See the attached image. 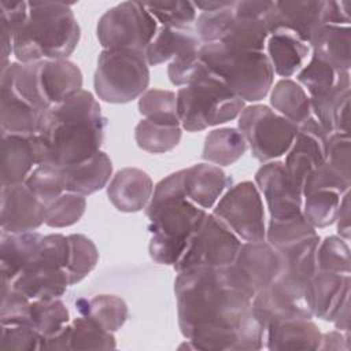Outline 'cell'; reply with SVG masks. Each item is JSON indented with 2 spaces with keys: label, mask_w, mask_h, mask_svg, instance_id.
Returning <instances> with one entry per match:
<instances>
[{
  "label": "cell",
  "mask_w": 351,
  "mask_h": 351,
  "mask_svg": "<svg viewBox=\"0 0 351 351\" xmlns=\"http://www.w3.org/2000/svg\"><path fill=\"white\" fill-rule=\"evenodd\" d=\"M27 16L14 33V56L18 62L67 59L77 48L81 29L70 4L27 1Z\"/></svg>",
  "instance_id": "obj_3"
},
{
  "label": "cell",
  "mask_w": 351,
  "mask_h": 351,
  "mask_svg": "<svg viewBox=\"0 0 351 351\" xmlns=\"http://www.w3.org/2000/svg\"><path fill=\"white\" fill-rule=\"evenodd\" d=\"M182 128L156 123L141 119L134 128V140L137 145L151 154H163L176 148L181 140Z\"/></svg>",
  "instance_id": "obj_35"
},
{
  "label": "cell",
  "mask_w": 351,
  "mask_h": 351,
  "mask_svg": "<svg viewBox=\"0 0 351 351\" xmlns=\"http://www.w3.org/2000/svg\"><path fill=\"white\" fill-rule=\"evenodd\" d=\"M43 234L37 232L10 233L1 230L0 234V267L1 284H10L26 266L34 254Z\"/></svg>",
  "instance_id": "obj_30"
},
{
  "label": "cell",
  "mask_w": 351,
  "mask_h": 351,
  "mask_svg": "<svg viewBox=\"0 0 351 351\" xmlns=\"http://www.w3.org/2000/svg\"><path fill=\"white\" fill-rule=\"evenodd\" d=\"M265 48L274 74L282 78L295 75L310 53L308 44L287 33L269 34Z\"/></svg>",
  "instance_id": "obj_31"
},
{
  "label": "cell",
  "mask_w": 351,
  "mask_h": 351,
  "mask_svg": "<svg viewBox=\"0 0 351 351\" xmlns=\"http://www.w3.org/2000/svg\"><path fill=\"white\" fill-rule=\"evenodd\" d=\"M104 130L100 104L85 89L48 107L34 134L37 166L67 167L89 159L100 151Z\"/></svg>",
  "instance_id": "obj_2"
},
{
  "label": "cell",
  "mask_w": 351,
  "mask_h": 351,
  "mask_svg": "<svg viewBox=\"0 0 351 351\" xmlns=\"http://www.w3.org/2000/svg\"><path fill=\"white\" fill-rule=\"evenodd\" d=\"M213 214L241 241L265 240V210L255 182L241 181L228 188L217 202Z\"/></svg>",
  "instance_id": "obj_13"
},
{
  "label": "cell",
  "mask_w": 351,
  "mask_h": 351,
  "mask_svg": "<svg viewBox=\"0 0 351 351\" xmlns=\"http://www.w3.org/2000/svg\"><path fill=\"white\" fill-rule=\"evenodd\" d=\"M326 141L328 133L313 115L299 125L296 137L282 162L287 177L298 192L302 193L307 177L326 160Z\"/></svg>",
  "instance_id": "obj_14"
},
{
  "label": "cell",
  "mask_w": 351,
  "mask_h": 351,
  "mask_svg": "<svg viewBox=\"0 0 351 351\" xmlns=\"http://www.w3.org/2000/svg\"><path fill=\"white\" fill-rule=\"evenodd\" d=\"M69 240V259L66 271L70 285L82 281L96 266L99 261V251L95 243L85 234L73 233L67 236Z\"/></svg>",
  "instance_id": "obj_36"
},
{
  "label": "cell",
  "mask_w": 351,
  "mask_h": 351,
  "mask_svg": "<svg viewBox=\"0 0 351 351\" xmlns=\"http://www.w3.org/2000/svg\"><path fill=\"white\" fill-rule=\"evenodd\" d=\"M237 118V129L250 145L252 156L262 163L285 155L299 128L265 104L245 106Z\"/></svg>",
  "instance_id": "obj_10"
},
{
  "label": "cell",
  "mask_w": 351,
  "mask_h": 351,
  "mask_svg": "<svg viewBox=\"0 0 351 351\" xmlns=\"http://www.w3.org/2000/svg\"><path fill=\"white\" fill-rule=\"evenodd\" d=\"M318 233L276 248L281 258V270L276 282L299 300H304V289L317 271L315 251L319 243Z\"/></svg>",
  "instance_id": "obj_17"
},
{
  "label": "cell",
  "mask_w": 351,
  "mask_h": 351,
  "mask_svg": "<svg viewBox=\"0 0 351 351\" xmlns=\"http://www.w3.org/2000/svg\"><path fill=\"white\" fill-rule=\"evenodd\" d=\"M311 55L346 73L351 67V29L340 25H322L308 41Z\"/></svg>",
  "instance_id": "obj_28"
},
{
  "label": "cell",
  "mask_w": 351,
  "mask_h": 351,
  "mask_svg": "<svg viewBox=\"0 0 351 351\" xmlns=\"http://www.w3.org/2000/svg\"><path fill=\"white\" fill-rule=\"evenodd\" d=\"M80 315H85L108 332L118 330L128 319L129 310L125 300L117 295H96L75 300Z\"/></svg>",
  "instance_id": "obj_33"
},
{
  "label": "cell",
  "mask_w": 351,
  "mask_h": 351,
  "mask_svg": "<svg viewBox=\"0 0 351 351\" xmlns=\"http://www.w3.org/2000/svg\"><path fill=\"white\" fill-rule=\"evenodd\" d=\"M36 166L34 134L1 133V185L25 182Z\"/></svg>",
  "instance_id": "obj_25"
},
{
  "label": "cell",
  "mask_w": 351,
  "mask_h": 351,
  "mask_svg": "<svg viewBox=\"0 0 351 351\" xmlns=\"http://www.w3.org/2000/svg\"><path fill=\"white\" fill-rule=\"evenodd\" d=\"M315 265L317 270L321 271L350 274L351 259L347 240L340 236H326L319 240L315 251Z\"/></svg>",
  "instance_id": "obj_42"
},
{
  "label": "cell",
  "mask_w": 351,
  "mask_h": 351,
  "mask_svg": "<svg viewBox=\"0 0 351 351\" xmlns=\"http://www.w3.org/2000/svg\"><path fill=\"white\" fill-rule=\"evenodd\" d=\"M174 295L178 326L191 348L250 351L263 347L265 328L251 310L255 291L232 263L178 271Z\"/></svg>",
  "instance_id": "obj_1"
},
{
  "label": "cell",
  "mask_w": 351,
  "mask_h": 351,
  "mask_svg": "<svg viewBox=\"0 0 351 351\" xmlns=\"http://www.w3.org/2000/svg\"><path fill=\"white\" fill-rule=\"evenodd\" d=\"M341 196L336 191L318 189L303 195L302 214L314 229L335 223Z\"/></svg>",
  "instance_id": "obj_38"
},
{
  "label": "cell",
  "mask_w": 351,
  "mask_h": 351,
  "mask_svg": "<svg viewBox=\"0 0 351 351\" xmlns=\"http://www.w3.org/2000/svg\"><path fill=\"white\" fill-rule=\"evenodd\" d=\"M337 228V236L344 240H350L351 236V222H350V191L341 196L340 206L337 210V215L335 219Z\"/></svg>",
  "instance_id": "obj_55"
},
{
  "label": "cell",
  "mask_w": 351,
  "mask_h": 351,
  "mask_svg": "<svg viewBox=\"0 0 351 351\" xmlns=\"http://www.w3.org/2000/svg\"><path fill=\"white\" fill-rule=\"evenodd\" d=\"M154 184L141 169L125 167L118 170L107 186V196L112 206L122 213H137L151 200Z\"/></svg>",
  "instance_id": "obj_22"
},
{
  "label": "cell",
  "mask_w": 351,
  "mask_h": 351,
  "mask_svg": "<svg viewBox=\"0 0 351 351\" xmlns=\"http://www.w3.org/2000/svg\"><path fill=\"white\" fill-rule=\"evenodd\" d=\"M199 51L182 53L170 62L167 75L173 85L180 88L189 85L207 69Z\"/></svg>",
  "instance_id": "obj_49"
},
{
  "label": "cell",
  "mask_w": 351,
  "mask_h": 351,
  "mask_svg": "<svg viewBox=\"0 0 351 351\" xmlns=\"http://www.w3.org/2000/svg\"><path fill=\"white\" fill-rule=\"evenodd\" d=\"M48 107L38 85L37 62H12L1 70V133L36 134L41 115Z\"/></svg>",
  "instance_id": "obj_6"
},
{
  "label": "cell",
  "mask_w": 351,
  "mask_h": 351,
  "mask_svg": "<svg viewBox=\"0 0 351 351\" xmlns=\"http://www.w3.org/2000/svg\"><path fill=\"white\" fill-rule=\"evenodd\" d=\"M350 99H351V90L344 92L337 99L332 111L333 132L350 133Z\"/></svg>",
  "instance_id": "obj_53"
},
{
  "label": "cell",
  "mask_w": 351,
  "mask_h": 351,
  "mask_svg": "<svg viewBox=\"0 0 351 351\" xmlns=\"http://www.w3.org/2000/svg\"><path fill=\"white\" fill-rule=\"evenodd\" d=\"M207 211L191 202L184 191V169L160 180L155 186L145 215L149 233L188 243Z\"/></svg>",
  "instance_id": "obj_7"
},
{
  "label": "cell",
  "mask_w": 351,
  "mask_h": 351,
  "mask_svg": "<svg viewBox=\"0 0 351 351\" xmlns=\"http://www.w3.org/2000/svg\"><path fill=\"white\" fill-rule=\"evenodd\" d=\"M70 324V315L60 298L36 299L30 304V325L41 337L55 335Z\"/></svg>",
  "instance_id": "obj_37"
},
{
  "label": "cell",
  "mask_w": 351,
  "mask_h": 351,
  "mask_svg": "<svg viewBox=\"0 0 351 351\" xmlns=\"http://www.w3.org/2000/svg\"><path fill=\"white\" fill-rule=\"evenodd\" d=\"M0 226L10 233L34 232L45 223L47 206L25 182L1 185Z\"/></svg>",
  "instance_id": "obj_15"
},
{
  "label": "cell",
  "mask_w": 351,
  "mask_h": 351,
  "mask_svg": "<svg viewBox=\"0 0 351 351\" xmlns=\"http://www.w3.org/2000/svg\"><path fill=\"white\" fill-rule=\"evenodd\" d=\"M86 196L64 192L47 206L45 225L49 228H67L77 223L85 213Z\"/></svg>",
  "instance_id": "obj_43"
},
{
  "label": "cell",
  "mask_w": 351,
  "mask_h": 351,
  "mask_svg": "<svg viewBox=\"0 0 351 351\" xmlns=\"http://www.w3.org/2000/svg\"><path fill=\"white\" fill-rule=\"evenodd\" d=\"M200 58L244 103H256L273 86L274 71L265 51L230 49L219 43L203 44Z\"/></svg>",
  "instance_id": "obj_5"
},
{
  "label": "cell",
  "mask_w": 351,
  "mask_h": 351,
  "mask_svg": "<svg viewBox=\"0 0 351 351\" xmlns=\"http://www.w3.org/2000/svg\"><path fill=\"white\" fill-rule=\"evenodd\" d=\"M233 4L229 1L223 8L210 12H200L195 21V30L203 44L219 43L230 21L233 19Z\"/></svg>",
  "instance_id": "obj_47"
},
{
  "label": "cell",
  "mask_w": 351,
  "mask_h": 351,
  "mask_svg": "<svg viewBox=\"0 0 351 351\" xmlns=\"http://www.w3.org/2000/svg\"><path fill=\"white\" fill-rule=\"evenodd\" d=\"M350 332L330 330L322 333L319 350H350Z\"/></svg>",
  "instance_id": "obj_56"
},
{
  "label": "cell",
  "mask_w": 351,
  "mask_h": 351,
  "mask_svg": "<svg viewBox=\"0 0 351 351\" xmlns=\"http://www.w3.org/2000/svg\"><path fill=\"white\" fill-rule=\"evenodd\" d=\"M202 45L196 30L191 26H160L145 49V59L148 66H158L182 53L199 51Z\"/></svg>",
  "instance_id": "obj_29"
},
{
  "label": "cell",
  "mask_w": 351,
  "mask_h": 351,
  "mask_svg": "<svg viewBox=\"0 0 351 351\" xmlns=\"http://www.w3.org/2000/svg\"><path fill=\"white\" fill-rule=\"evenodd\" d=\"M148 12L160 26H191L197 18V11L191 1H154L144 3Z\"/></svg>",
  "instance_id": "obj_45"
},
{
  "label": "cell",
  "mask_w": 351,
  "mask_h": 351,
  "mask_svg": "<svg viewBox=\"0 0 351 351\" xmlns=\"http://www.w3.org/2000/svg\"><path fill=\"white\" fill-rule=\"evenodd\" d=\"M230 185L232 178L217 165L204 162L184 169L185 195L204 210L214 207Z\"/></svg>",
  "instance_id": "obj_24"
},
{
  "label": "cell",
  "mask_w": 351,
  "mask_h": 351,
  "mask_svg": "<svg viewBox=\"0 0 351 351\" xmlns=\"http://www.w3.org/2000/svg\"><path fill=\"white\" fill-rule=\"evenodd\" d=\"M67 259V236L62 233L43 236L34 254L10 285L32 300L60 298L70 287Z\"/></svg>",
  "instance_id": "obj_8"
},
{
  "label": "cell",
  "mask_w": 351,
  "mask_h": 351,
  "mask_svg": "<svg viewBox=\"0 0 351 351\" xmlns=\"http://www.w3.org/2000/svg\"><path fill=\"white\" fill-rule=\"evenodd\" d=\"M229 1H196L193 3L196 10H200L202 12H210L223 8Z\"/></svg>",
  "instance_id": "obj_58"
},
{
  "label": "cell",
  "mask_w": 351,
  "mask_h": 351,
  "mask_svg": "<svg viewBox=\"0 0 351 351\" xmlns=\"http://www.w3.org/2000/svg\"><path fill=\"white\" fill-rule=\"evenodd\" d=\"M269 350H319L322 333L311 318H289L270 324L266 330Z\"/></svg>",
  "instance_id": "obj_26"
},
{
  "label": "cell",
  "mask_w": 351,
  "mask_h": 351,
  "mask_svg": "<svg viewBox=\"0 0 351 351\" xmlns=\"http://www.w3.org/2000/svg\"><path fill=\"white\" fill-rule=\"evenodd\" d=\"M251 310L265 330L270 324L277 321L289 318H313L306 302L293 298L276 281L255 293Z\"/></svg>",
  "instance_id": "obj_23"
},
{
  "label": "cell",
  "mask_w": 351,
  "mask_h": 351,
  "mask_svg": "<svg viewBox=\"0 0 351 351\" xmlns=\"http://www.w3.org/2000/svg\"><path fill=\"white\" fill-rule=\"evenodd\" d=\"M37 78L41 95L49 107L82 90V73L69 59L37 62Z\"/></svg>",
  "instance_id": "obj_21"
},
{
  "label": "cell",
  "mask_w": 351,
  "mask_h": 351,
  "mask_svg": "<svg viewBox=\"0 0 351 351\" xmlns=\"http://www.w3.org/2000/svg\"><path fill=\"white\" fill-rule=\"evenodd\" d=\"M351 180L344 177L339 170H336L333 166H330L328 162H324L321 166L314 169L311 174L307 177L302 195L310 193L313 191L318 189H330L336 191L340 195H344L350 191Z\"/></svg>",
  "instance_id": "obj_50"
},
{
  "label": "cell",
  "mask_w": 351,
  "mask_h": 351,
  "mask_svg": "<svg viewBox=\"0 0 351 351\" xmlns=\"http://www.w3.org/2000/svg\"><path fill=\"white\" fill-rule=\"evenodd\" d=\"M350 133L333 132L328 134L326 160L330 166L339 170L344 177L351 180V159H350Z\"/></svg>",
  "instance_id": "obj_52"
},
{
  "label": "cell",
  "mask_w": 351,
  "mask_h": 351,
  "mask_svg": "<svg viewBox=\"0 0 351 351\" xmlns=\"http://www.w3.org/2000/svg\"><path fill=\"white\" fill-rule=\"evenodd\" d=\"M176 96L180 123L186 132H200L226 123L237 118L245 107V103L208 67L192 84L181 86Z\"/></svg>",
  "instance_id": "obj_4"
},
{
  "label": "cell",
  "mask_w": 351,
  "mask_h": 351,
  "mask_svg": "<svg viewBox=\"0 0 351 351\" xmlns=\"http://www.w3.org/2000/svg\"><path fill=\"white\" fill-rule=\"evenodd\" d=\"M25 184L45 206L66 192L60 167L49 165L36 166L26 178Z\"/></svg>",
  "instance_id": "obj_44"
},
{
  "label": "cell",
  "mask_w": 351,
  "mask_h": 351,
  "mask_svg": "<svg viewBox=\"0 0 351 351\" xmlns=\"http://www.w3.org/2000/svg\"><path fill=\"white\" fill-rule=\"evenodd\" d=\"M138 112L144 119L181 126L177 112V96L166 89H147L138 99Z\"/></svg>",
  "instance_id": "obj_39"
},
{
  "label": "cell",
  "mask_w": 351,
  "mask_h": 351,
  "mask_svg": "<svg viewBox=\"0 0 351 351\" xmlns=\"http://www.w3.org/2000/svg\"><path fill=\"white\" fill-rule=\"evenodd\" d=\"M332 322L335 328L341 332H350V296H347L339 306Z\"/></svg>",
  "instance_id": "obj_57"
},
{
  "label": "cell",
  "mask_w": 351,
  "mask_h": 351,
  "mask_svg": "<svg viewBox=\"0 0 351 351\" xmlns=\"http://www.w3.org/2000/svg\"><path fill=\"white\" fill-rule=\"evenodd\" d=\"M255 185L265 197L270 219H287L302 214L303 196L289 182L281 160L263 163L255 173Z\"/></svg>",
  "instance_id": "obj_16"
},
{
  "label": "cell",
  "mask_w": 351,
  "mask_h": 351,
  "mask_svg": "<svg viewBox=\"0 0 351 351\" xmlns=\"http://www.w3.org/2000/svg\"><path fill=\"white\" fill-rule=\"evenodd\" d=\"M232 265L256 293L277 280L281 258L278 251L266 240L244 241Z\"/></svg>",
  "instance_id": "obj_19"
},
{
  "label": "cell",
  "mask_w": 351,
  "mask_h": 351,
  "mask_svg": "<svg viewBox=\"0 0 351 351\" xmlns=\"http://www.w3.org/2000/svg\"><path fill=\"white\" fill-rule=\"evenodd\" d=\"M340 73L330 64L311 55L310 60L296 73V82L303 86L310 97L328 93L336 84Z\"/></svg>",
  "instance_id": "obj_41"
},
{
  "label": "cell",
  "mask_w": 351,
  "mask_h": 351,
  "mask_svg": "<svg viewBox=\"0 0 351 351\" xmlns=\"http://www.w3.org/2000/svg\"><path fill=\"white\" fill-rule=\"evenodd\" d=\"M158 22L141 1H122L107 10L97 22L96 36L103 49H133L145 53Z\"/></svg>",
  "instance_id": "obj_11"
},
{
  "label": "cell",
  "mask_w": 351,
  "mask_h": 351,
  "mask_svg": "<svg viewBox=\"0 0 351 351\" xmlns=\"http://www.w3.org/2000/svg\"><path fill=\"white\" fill-rule=\"evenodd\" d=\"M30 304L32 299L25 293L10 284H1V325H30Z\"/></svg>",
  "instance_id": "obj_48"
},
{
  "label": "cell",
  "mask_w": 351,
  "mask_h": 351,
  "mask_svg": "<svg viewBox=\"0 0 351 351\" xmlns=\"http://www.w3.org/2000/svg\"><path fill=\"white\" fill-rule=\"evenodd\" d=\"M325 0L274 1L269 22V34L287 33L308 44L313 34L324 25Z\"/></svg>",
  "instance_id": "obj_18"
},
{
  "label": "cell",
  "mask_w": 351,
  "mask_h": 351,
  "mask_svg": "<svg viewBox=\"0 0 351 351\" xmlns=\"http://www.w3.org/2000/svg\"><path fill=\"white\" fill-rule=\"evenodd\" d=\"M247 149L244 136L236 128H218L204 138L203 159L217 166H229L237 162Z\"/></svg>",
  "instance_id": "obj_34"
},
{
  "label": "cell",
  "mask_w": 351,
  "mask_h": 351,
  "mask_svg": "<svg viewBox=\"0 0 351 351\" xmlns=\"http://www.w3.org/2000/svg\"><path fill=\"white\" fill-rule=\"evenodd\" d=\"M60 170L66 192L88 196L108 184L112 174V162L106 152L99 151L89 159L60 167Z\"/></svg>",
  "instance_id": "obj_27"
},
{
  "label": "cell",
  "mask_w": 351,
  "mask_h": 351,
  "mask_svg": "<svg viewBox=\"0 0 351 351\" xmlns=\"http://www.w3.org/2000/svg\"><path fill=\"white\" fill-rule=\"evenodd\" d=\"M70 325L71 350H112L117 347L114 333L85 315L74 318Z\"/></svg>",
  "instance_id": "obj_40"
},
{
  "label": "cell",
  "mask_w": 351,
  "mask_h": 351,
  "mask_svg": "<svg viewBox=\"0 0 351 351\" xmlns=\"http://www.w3.org/2000/svg\"><path fill=\"white\" fill-rule=\"evenodd\" d=\"M149 85L145 53L133 49H103L97 58L93 88L106 103L123 104L140 96Z\"/></svg>",
  "instance_id": "obj_9"
},
{
  "label": "cell",
  "mask_w": 351,
  "mask_h": 351,
  "mask_svg": "<svg viewBox=\"0 0 351 351\" xmlns=\"http://www.w3.org/2000/svg\"><path fill=\"white\" fill-rule=\"evenodd\" d=\"M40 333L29 324L21 325H1L0 348L15 351L38 350Z\"/></svg>",
  "instance_id": "obj_51"
},
{
  "label": "cell",
  "mask_w": 351,
  "mask_h": 351,
  "mask_svg": "<svg viewBox=\"0 0 351 351\" xmlns=\"http://www.w3.org/2000/svg\"><path fill=\"white\" fill-rule=\"evenodd\" d=\"M350 274L317 270L304 289V302L313 317L332 322L341 302L350 296Z\"/></svg>",
  "instance_id": "obj_20"
},
{
  "label": "cell",
  "mask_w": 351,
  "mask_h": 351,
  "mask_svg": "<svg viewBox=\"0 0 351 351\" xmlns=\"http://www.w3.org/2000/svg\"><path fill=\"white\" fill-rule=\"evenodd\" d=\"M70 335H71V325L69 324L62 330L56 332L55 335H51V336H47V337H41L40 339L38 350H52V351L71 350Z\"/></svg>",
  "instance_id": "obj_54"
},
{
  "label": "cell",
  "mask_w": 351,
  "mask_h": 351,
  "mask_svg": "<svg viewBox=\"0 0 351 351\" xmlns=\"http://www.w3.org/2000/svg\"><path fill=\"white\" fill-rule=\"evenodd\" d=\"M314 233H317L315 229L307 222L303 214H299L296 217L287 219H269L265 240L274 248H278L285 244L311 236Z\"/></svg>",
  "instance_id": "obj_46"
},
{
  "label": "cell",
  "mask_w": 351,
  "mask_h": 351,
  "mask_svg": "<svg viewBox=\"0 0 351 351\" xmlns=\"http://www.w3.org/2000/svg\"><path fill=\"white\" fill-rule=\"evenodd\" d=\"M270 104L276 112L298 126L313 115L310 96L291 78H281L271 86Z\"/></svg>",
  "instance_id": "obj_32"
},
{
  "label": "cell",
  "mask_w": 351,
  "mask_h": 351,
  "mask_svg": "<svg viewBox=\"0 0 351 351\" xmlns=\"http://www.w3.org/2000/svg\"><path fill=\"white\" fill-rule=\"evenodd\" d=\"M241 240L213 213L189 236L184 254L173 266L182 271L199 267H221L233 263Z\"/></svg>",
  "instance_id": "obj_12"
}]
</instances>
